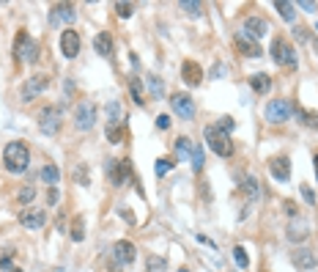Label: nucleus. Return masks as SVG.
<instances>
[{
    "instance_id": "23",
    "label": "nucleus",
    "mask_w": 318,
    "mask_h": 272,
    "mask_svg": "<svg viewBox=\"0 0 318 272\" xmlns=\"http://www.w3.org/2000/svg\"><path fill=\"white\" fill-rule=\"evenodd\" d=\"M241 193L247 195V198H258V179L255 176H247L244 182H241Z\"/></svg>"
},
{
    "instance_id": "42",
    "label": "nucleus",
    "mask_w": 318,
    "mask_h": 272,
    "mask_svg": "<svg viewBox=\"0 0 318 272\" xmlns=\"http://www.w3.org/2000/svg\"><path fill=\"white\" fill-rule=\"evenodd\" d=\"M157 126H159V129H167V126H170V115H159Z\"/></svg>"
},
{
    "instance_id": "8",
    "label": "nucleus",
    "mask_w": 318,
    "mask_h": 272,
    "mask_svg": "<svg viewBox=\"0 0 318 272\" xmlns=\"http://www.w3.org/2000/svg\"><path fill=\"white\" fill-rule=\"evenodd\" d=\"M58 126H61V107L50 105L42 110V115H39V129L44 132V135H55Z\"/></svg>"
},
{
    "instance_id": "12",
    "label": "nucleus",
    "mask_w": 318,
    "mask_h": 272,
    "mask_svg": "<svg viewBox=\"0 0 318 272\" xmlns=\"http://www.w3.org/2000/svg\"><path fill=\"white\" fill-rule=\"evenodd\" d=\"M269 173L277 179V182H288V179H291V160H288L285 154L271 157L269 160Z\"/></svg>"
},
{
    "instance_id": "21",
    "label": "nucleus",
    "mask_w": 318,
    "mask_h": 272,
    "mask_svg": "<svg viewBox=\"0 0 318 272\" xmlns=\"http://www.w3.org/2000/svg\"><path fill=\"white\" fill-rule=\"evenodd\" d=\"M113 176V184L118 187V184H124V179L126 176H132V165H129V160H124V163H115V171L110 173Z\"/></svg>"
},
{
    "instance_id": "13",
    "label": "nucleus",
    "mask_w": 318,
    "mask_h": 272,
    "mask_svg": "<svg viewBox=\"0 0 318 272\" xmlns=\"http://www.w3.org/2000/svg\"><path fill=\"white\" fill-rule=\"evenodd\" d=\"M291 261H293V267H296L299 272H307V269H315L318 258H315L313 250H307V247H299V250L291 253Z\"/></svg>"
},
{
    "instance_id": "48",
    "label": "nucleus",
    "mask_w": 318,
    "mask_h": 272,
    "mask_svg": "<svg viewBox=\"0 0 318 272\" xmlns=\"http://www.w3.org/2000/svg\"><path fill=\"white\" fill-rule=\"evenodd\" d=\"M11 272H20V269H11Z\"/></svg>"
},
{
    "instance_id": "5",
    "label": "nucleus",
    "mask_w": 318,
    "mask_h": 272,
    "mask_svg": "<svg viewBox=\"0 0 318 272\" xmlns=\"http://www.w3.org/2000/svg\"><path fill=\"white\" fill-rule=\"evenodd\" d=\"M94 124H96V105L94 102H80L77 110H74V126L85 132Z\"/></svg>"
},
{
    "instance_id": "45",
    "label": "nucleus",
    "mask_w": 318,
    "mask_h": 272,
    "mask_svg": "<svg viewBox=\"0 0 318 272\" xmlns=\"http://www.w3.org/2000/svg\"><path fill=\"white\" fill-rule=\"evenodd\" d=\"M299 6H302V9H307V11H313V9H315V3H310V0H302Z\"/></svg>"
},
{
    "instance_id": "10",
    "label": "nucleus",
    "mask_w": 318,
    "mask_h": 272,
    "mask_svg": "<svg viewBox=\"0 0 318 272\" xmlns=\"http://www.w3.org/2000/svg\"><path fill=\"white\" fill-rule=\"evenodd\" d=\"M20 223L25 225L28 231H36V228H42V225L47 223V215H44V209L28 206V209H22V212H20Z\"/></svg>"
},
{
    "instance_id": "34",
    "label": "nucleus",
    "mask_w": 318,
    "mask_h": 272,
    "mask_svg": "<svg viewBox=\"0 0 318 272\" xmlns=\"http://www.w3.org/2000/svg\"><path fill=\"white\" fill-rule=\"evenodd\" d=\"M121 138H124V129H121L118 124H110L107 126V141L110 143H121Z\"/></svg>"
},
{
    "instance_id": "40",
    "label": "nucleus",
    "mask_w": 318,
    "mask_h": 272,
    "mask_svg": "<svg viewBox=\"0 0 318 272\" xmlns=\"http://www.w3.org/2000/svg\"><path fill=\"white\" fill-rule=\"evenodd\" d=\"M302 195H304V201H307V204H315V193L307 187V184H302Z\"/></svg>"
},
{
    "instance_id": "3",
    "label": "nucleus",
    "mask_w": 318,
    "mask_h": 272,
    "mask_svg": "<svg viewBox=\"0 0 318 272\" xmlns=\"http://www.w3.org/2000/svg\"><path fill=\"white\" fill-rule=\"evenodd\" d=\"M14 58L20 63H36V58H39V47H36V42H33L31 36H28L25 31H20L17 33V42H14Z\"/></svg>"
},
{
    "instance_id": "17",
    "label": "nucleus",
    "mask_w": 318,
    "mask_h": 272,
    "mask_svg": "<svg viewBox=\"0 0 318 272\" xmlns=\"http://www.w3.org/2000/svg\"><path fill=\"white\" fill-rule=\"evenodd\" d=\"M181 77H184V83H187V85H198L200 80H203V69H200L195 61H184Z\"/></svg>"
},
{
    "instance_id": "35",
    "label": "nucleus",
    "mask_w": 318,
    "mask_h": 272,
    "mask_svg": "<svg viewBox=\"0 0 318 272\" xmlns=\"http://www.w3.org/2000/svg\"><path fill=\"white\" fill-rule=\"evenodd\" d=\"M299 118H302L304 126H318V113H310V110H299Z\"/></svg>"
},
{
    "instance_id": "19",
    "label": "nucleus",
    "mask_w": 318,
    "mask_h": 272,
    "mask_svg": "<svg viewBox=\"0 0 318 272\" xmlns=\"http://www.w3.org/2000/svg\"><path fill=\"white\" fill-rule=\"evenodd\" d=\"M113 47H115V44H113V36H110L107 31L96 33V39H94V50H96V53H99L102 58H110V55H113Z\"/></svg>"
},
{
    "instance_id": "11",
    "label": "nucleus",
    "mask_w": 318,
    "mask_h": 272,
    "mask_svg": "<svg viewBox=\"0 0 318 272\" xmlns=\"http://www.w3.org/2000/svg\"><path fill=\"white\" fill-rule=\"evenodd\" d=\"M170 105H173V110H176V115H181V118H187V121L195 115V102H192L189 94H173Z\"/></svg>"
},
{
    "instance_id": "7",
    "label": "nucleus",
    "mask_w": 318,
    "mask_h": 272,
    "mask_svg": "<svg viewBox=\"0 0 318 272\" xmlns=\"http://www.w3.org/2000/svg\"><path fill=\"white\" fill-rule=\"evenodd\" d=\"M132 261H135V245L126 242V239L115 242L113 245V264H110V267L118 269V267H126V264H132Z\"/></svg>"
},
{
    "instance_id": "25",
    "label": "nucleus",
    "mask_w": 318,
    "mask_h": 272,
    "mask_svg": "<svg viewBox=\"0 0 318 272\" xmlns=\"http://www.w3.org/2000/svg\"><path fill=\"white\" fill-rule=\"evenodd\" d=\"M189 157H192V168L195 171H203V165H206V154H203V146H192V154H189Z\"/></svg>"
},
{
    "instance_id": "9",
    "label": "nucleus",
    "mask_w": 318,
    "mask_h": 272,
    "mask_svg": "<svg viewBox=\"0 0 318 272\" xmlns=\"http://www.w3.org/2000/svg\"><path fill=\"white\" fill-rule=\"evenodd\" d=\"M80 47H83V42H80V33L72 31V28H66V31L61 33V50L66 58H77L80 55Z\"/></svg>"
},
{
    "instance_id": "16",
    "label": "nucleus",
    "mask_w": 318,
    "mask_h": 272,
    "mask_svg": "<svg viewBox=\"0 0 318 272\" xmlns=\"http://www.w3.org/2000/svg\"><path fill=\"white\" fill-rule=\"evenodd\" d=\"M61 22H74V6L72 3H58L50 9V25H61Z\"/></svg>"
},
{
    "instance_id": "1",
    "label": "nucleus",
    "mask_w": 318,
    "mask_h": 272,
    "mask_svg": "<svg viewBox=\"0 0 318 272\" xmlns=\"http://www.w3.org/2000/svg\"><path fill=\"white\" fill-rule=\"evenodd\" d=\"M3 163H6V171L9 173H25L28 165H31V152H28V146L22 141H14L6 146Z\"/></svg>"
},
{
    "instance_id": "29",
    "label": "nucleus",
    "mask_w": 318,
    "mask_h": 272,
    "mask_svg": "<svg viewBox=\"0 0 318 272\" xmlns=\"http://www.w3.org/2000/svg\"><path fill=\"white\" fill-rule=\"evenodd\" d=\"M274 9L280 11L282 20H293V14H296V11H293V3H285V0H277Z\"/></svg>"
},
{
    "instance_id": "22",
    "label": "nucleus",
    "mask_w": 318,
    "mask_h": 272,
    "mask_svg": "<svg viewBox=\"0 0 318 272\" xmlns=\"http://www.w3.org/2000/svg\"><path fill=\"white\" fill-rule=\"evenodd\" d=\"M304 236H307V223H304V220H296L293 225H288V239L299 242V239H304Z\"/></svg>"
},
{
    "instance_id": "44",
    "label": "nucleus",
    "mask_w": 318,
    "mask_h": 272,
    "mask_svg": "<svg viewBox=\"0 0 318 272\" xmlns=\"http://www.w3.org/2000/svg\"><path fill=\"white\" fill-rule=\"evenodd\" d=\"M222 72H225V66H222V63H214V69H211V77H219Z\"/></svg>"
},
{
    "instance_id": "39",
    "label": "nucleus",
    "mask_w": 318,
    "mask_h": 272,
    "mask_svg": "<svg viewBox=\"0 0 318 272\" xmlns=\"http://www.w3.org/2000/svg\"><path fill=\"white\" fill-rule=\"evenodd\" d=\"M33 195H36V190H33V187H22V190H20V201H22V204L33 201Z\"/></svg>"
},
{
    "instance_id": "33",
    "label": "nucleus",
    "mask_w": 318,
    "mask_h": 272,
    "mask_svg": "<svg viewBox=\"0 0 318 272\" xmlns=\"http://www.w3.org/2000/svg\"><path fill=\"white\" fill-rule=\"evenodd\" d=\"M124 115V110H121L118 102H107V118L113 121V124H118V118Z\"/></svg>"
},
{
    "instance_id": "18",
    "label": "nucleus",
    "mask_w": 318,
    "mask_h": 272,
    "mask_svg": "<svg viewBox=\"0 0 318 272\" xmlns=\"http://www.w3.org/2000/svg\"><path fill=\"white\" fill-rule=\"evenodd\" d=\"M244 31L250 33L252 39H263L266 33H269V22L261 20V17H247V22H244Z\"/></svg>"
},
{
    "instance_id": "24",
    "label": "nucleus",
    "mask_w": 318,
    "mask_h": 272,
    "mask_svg": "<svg viewBox=\"0 0 318 272\" xmlns=\"http://www.w3.org/2000/svg\"><path fill=\"white\" fill-rule=\"evenodd\" d=\"M178 9L187 11L189 17H200V14H203V3H195V0H181V3H178Z\"/></svg>"
},
{
    "instance_id": "47",
    "label": "nucleus",
    "mask_w": 318,
    "mask_h": 272,
    "mask_svg": "<svg viewBox=\"0 0 318 272\" xmlns=\"http://www.w3.org/2000/svg\"><path fill=\"white\" fill-rule=\"evenodd\" d=\"M178 272H189V269H178Z\"/></svg>"
},
{
    "instance_id": "27",
    "label": "nucleus",
    "mask_w": 318,
    "mask_h": 272,
    "mask_svg": "<svg viewBox=\"0 0 318 272\" xmlns=\"http://www.w3.org/2000/svg\"><path fill=\"white\" fill-rule=\"evenodd\" d=\"M42 179L50 184V187H55V184H58V179H61V173H58V168H55V165H44Z\"/></svg>"
},
{
    "instance_id": "46",
    "label": "nucleus",
    "mask_w": 318,
    "mask_h": 272,
    "mask_svg": "<svg viewBox=\"0 0 318 272\" xmlns=\"http://www.w3.org/2000/svg\"><path fill=\"white\" fill-rule=\"evenodd\" d=\"M315 173H318V154H315Z\"/></svg>"
},
{
    "instance_id": "30",
    "label": "nucleus",
    "mask_w": 318,
    "mask_h": 272,
    "mask_svg": "<svg viewBox=\"0 0 318 272\" xmlns=\"http://www.w3.org/2000/svg\"><path fill=\"white\" fill-rule=\"evenodd\" d=\"M129 91H132V99H135L137 105H143V102H146V99H143V85H140V80H137V77L129 80Z\"/></svg>"
},
{
    "instance_id": "2",
    "label": "nucleus",
    "mask_w": 318,
    "mask_h": 272,
    "mask_svg": "<svg viewBox=\"0 0 318 272\" xmlns=\"http://www.w3.org/2000/svg\"><path fill=\"white\" fill-rule=\"evenodd\" d=\"M206 141H209L211 152L217 154V157H230V154H233V141H230L219 126H206Z\"/></svg>"
},
{
    "instance_id": "14",
    "label": "nucleus",
    "mask_w": 318,
    "mask_h": 272,
    "mask_svg": "<svg viewBox=\"0 0 318 272\" xmlns=\"http://www.w3.org/2000/svg\"><path fill=\"white\" fill-rule=\"evenodd\" d=\"M47 85H50V80L44 77V74H36V77H28V83L22 85L20 94H22V99H25V102H28V99H36V96L42 94L44 88H47Z\"/></svg>"
},
{
    "instance_id": "36",
    "label": "nucleus",
    "mask_w": 318,
    "mask_h": 272,
    "mask_svg": "<svg viewBox=\"0 0 318 272\" xmlns=\"http://www.w3.org/2000/svg\"><path fill=\"white\" fill-rule=\"evenodd\" d=\"M148 88H151V94L159 99L162 91H165V85H162V80H159V77H148Z\"/></svg>"
},
{
    "instance_id": "41",
    "label": "nucleus",
    "mask_w": 318,
    "mask_h": 272,
    "mask_svg": "<svg viewBox=\"0 0 318 272\" xmlns=\"http://www.w3.org/2000/svg\"><path fill=\"white\" fill-rule=\"evenodd\" d=\"M219 129L230 132V129H233V118H228V115H225V118H219Z\"/></svg>"
},
{
    "instance_id": "37",
    "label": "nucleus",
    "mask_w": 318,
    "mask_h": 272,
    "mask_svg": "<svg viewBox=\"0 0 318 272\" xmlns=\"http://www.w3.org/2000/svg\"><path fill=\"white\" fill-rule=\"evenodd\" d=\"M115 11H118V17H124V20H126V17L135 14V6H132V3H115Z\"/></svg>"
},
{
    "instance_id": "31",
    "label": "nucleus",
    "mask_w": 318,
    "mask_h": 272,
    "mask_svg": "<svg viewBox=\"0 0 318 272\" xmlns=\"http://www.w3.org/2000/svg\"><path fill=\"white\" fill-rule=\"evenodd\" d=\"M165 267H167V261L162 256H148V267H146V272H165Z\"/></svg>"
},
{
    "instance_id": "43",
    "label": "nucleus",
    "mask_w": 318,
    "mask_h": 272,
    "mask_svg": "<svg viewBox=\"0 0 318 272\" xmlns=\"http://www.w3.org/2000/svg\"><path fill=\"white\" fill-rule=\"evenodd\" d=\"M47 201H50V204H58V190L55 187L47 190Z\"/></svg>"
},
{
    "instance_id": "15",
    "label": "nucleus",
    "mask_w": 318,
    "mask_h": 272,
    "mask_svg": "<svg viewBox=\"0 0 318 272\" xmlns=\"http://www.w3.org/2000/svg\"><path fill=\"white\" fill-rule=\"evenodd\" d=\"M236 47H239V53L247 55V58H261L263 55L261 44H258L252 36H247V33H236Z\"/></svg>"
},
{
    "instance_id": "28",
    "label": "nucleus",
    "mask_w": 318,
    "mask_h": 272,
    "mask_svg": "<svg viewBox=\"0 0 318 272\" xmlns=\"http://www.w3.org/2000/svg\"><path fill=\"white\" fill-rule=\"evenodd\" d=\"M176 154L178 157H189V154H192V141H189V138H178L176 141Z\"/></svg>"
},
{
    "instance_id": "20",
    "label": "nucleus",
    "mask_w": 318,
    "mask_h": 272,
    "mask_svg": "<svg viewBox=\"0 0 318 272\" xmlns=\"http://www.w3.org/2000/svg\"><path fill=\"white\" fill-rule=\"evenodd\" d=\"M250 85H252V91H255V94H269L271 77H269V74H252V77H250Z\"/></svg>"
},
{
    "instance_id": "6",
    "label": "nucleus",
    "mask_w": 318,
    "mask_h": 272,
    "mask_svg": "<svg viewBox=\"0 0 318 272\" xmlns=\"http://www.w3.org/2000/svg\"><path fill=\"white\" fill-rule=\"evenodd\" d=\"M291 102L288 99H271L269 105H266V121H271V124H282V121L291 118Z\"/></svg>"
},
{
    "instance_id": "38",
    "label": "nucleus",
    "mask_w": 318,
    "mask_h": 272,
    "mask_svg": "<svg viewBox=\"0 0 318 272\" xmlns=\"http://www.w3.org/2000/svg\"><path fill=\"white\" fill-rule=\"evenodd\" d=\"M170 168H173L170 160H157V168H154V171H157V176H165V173L170 171Z\"/></svg>"
},
{
    "instance_id": "26",
    "label": "nucleus",
    "mask_w": 318,
    "mask_h": 272,
    "mask_svg": "<svg viewBox=\"0 0 318 272\" xmlns=\"http://www.w3.org/2000/svg\"><path fill=\"white\" fill-rule=\"evenodd\" d=\"M72 239L74 242H83L85 239V220L83 217H74V223H72Z\"/></svg>"
},
{
    "instance_id": "32",
    "label": "nucleus",
    "mask_w": 318,
    "mask_h": 272,
    "mask_svg": "<svg viewBox=\"0 0 318 272\" xmlns=\"http://www.w3.org/2000/svg\"><path fill=\"white\" fill-rule=\"evenodd\" d=\"M233 258H236V264H239V267L241 269H247V267H250V256H247V250H244V247H233Z\"/></svg>"
},
{
    "instance_id": "4",
    "label": "nucleus",
    "mask_w": 318,
    "mask_h": 272,
    "mask_svg": "<svg viewBox=\"0 0 318 272\" xmlns=\"http://www.w3.org/2000/svg\"><path fill=\"white\" fill-rule=\"evenodd\" d=\"M271 58H274V63H280V66H291V69L296 66V53H293V47L280 36L271 42Z\"/></svg>"
}]
</instances>
